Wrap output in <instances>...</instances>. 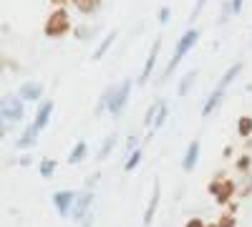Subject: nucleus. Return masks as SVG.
Here are the masks:
<instances>
[{"label": "nucleus", "instance_id": "obj_12", "mask_svg": "<svg viewBox=\"0 0 252 227\" xmlns=\"http://www.w3.org/2000/svg\"><path fill=\"white\" fill-rule=\"evenodd\" d=\"M199 141L194 139L192 144H189V147H187V154H184V159H182V169L184 172H192L194 167H197V159H199Z\"/></svg>", "mask_w": 252, "mask_h": 227}, {"label": "nucleus", "instance_id": "obj_17", "mask_svg": "<svg viewBox=\"0 0 252 227\" xmlns=\"http://www.w3.org/2000/svg\"><path fill=\"white\" fill-rule=\"evenodd\" d=\"M35 136H38V129L33 127V124H31V127L23 131V136H20L18 139V149H26V147H33V144H35Z\"/></svg>", "mask_w": 252, "mask_h": 227}, {"label": "nucleus", "instance_id": "obj_24", "mask_svg": "<svg viewBox=\"0 0 252 227\" xmlns=\"http://www.w3.org/2000/svg\"><path fill=\"white\" fill-rule=\"evenodd\" d=\"M194 76H197L194 71H189V73H187V76L182 78V84H179V91H177L179 96H187V91H189V86H192V84H194Z\"/></svg>", "mask_w": 252, "mask_h": 227}, {"label": "nucleus", "instance_id": "obj_15", "mask_svg": "<svg viewBox=\"0 0 252 227\" xmlns=\"http://www.w3.org/2000/svg\"><path fill=\"white\" fill-rule=\"evenodd\" d=\"M71 3H73L83 15H91V13H96V10L101 8V0H71Z\"/></svg>", "mask_w": 252, "mask_h": 227}, {"label": "nucleus", "instance_id": "obj_14", "mask_svg": "<svg viewBox=\"0 0 252 227\" xmlns=\"http://www.w3.org/2000/svg\"><path fill=\"white\" fill-rule=\"evenodd\" d=\"M86 152H89V144L86 141H78L76 147L71 149V154H68V164H81L83 159H86Z\"/></svg>", "mask_w": 252, "mask_h": 227}, {"label": "nucleus", "instance_id": "obj_26", "mask_svg": "<svg viewBox=\"0 0 252 227\" xmlns=\"http://www.w3.org/2000/svg\"><path fill=\"white\" fill-rule=\"evenodd\" d=\"M250 164H252V157H250V154H242V157L237 159L235 167H237V172H240V174H247V172H250Z\"/></svg>", "mask_w": 252, "mask_h": 227}, {"label": "nucleus", "instance_id": "obj_25", "mask_svg": "<svg viewBox=\"0 0 252 227\" xmlns=\"http://www.w3.org/2000/svg\"><path fill=\"white\" fill-rule=\"evenodd\" d=\"M217 225L220 227H237V217H235V212H222V217L217 220Z\"/></svg>", "mask_w": 252, "mask_h": 227}, {"label": "nucleus", "instance_id": "obj_2", "mask_svg": "<svg viewBox=\"0 0 252 227\" xmlns=\"http://www.w3.org/2000/svg\"><path fill=\"white\" fill-rule=\"evenodd\" d=\"M207 192L217 199V204H229L237 192V184H235V179H224V174H220L217 179L207 184Z\"/></svg>", "mask_w": 252, "mask_h": 227}, {"label": "nucleus", "instance_id": "obj_30", "mask_svg": "<svg viewBox=\"0 0 252 227\" xmlns=\"http://www.w3.org/2000/svg\"><path fill=\"white\" fill-rule=\"evenodd\" d=\"M204 3H207V0H197V5H194V10H192V18H197V15L202 13V8H204Z\"/></svg>", "mask_w": 252, "mask_h": 227}, {"label": "nucleus", "instance_id": "obj_31", "mask_svg": "<svg viewBox=\"0 0 252 227\" xmlns=\"http://www.w3.org/2000/svg\"><path fill=\"white\" fill-rule=\"evenodd\" d=\"M242 3H245V0H232V5H229V8H232V13H240L242 10Z\"/></svg>", "mask_w": 252, "mask_h": 227}, {"label": "nucleus", "instance_id": "obj_8", "mask_svg": "<svg viewBox=\"0 0 252 227\" xmlns=\"http://www.w3.org/2000/svg\"><path fill=\"white\" fill-rule=\"evenodd\" d=\"M91 199H94V192H91V190H83V192H78L71 217H73V220H86V212H89V207H91Z\"/></svg>", "mask_w": 252, "mask_h": 227}, {"label": "nucleus", "instance_id": "obj_22", "mask_svg": "<svg viewBox=\"0 0 252 227\" xmlns=\"http://www.w3.org/2000/svg\"><path fill=\"white\" fill-rule=\"evenodd\" d=\"M141 154H144V152H141V147H139L136 152H131V154H129V159H126V164H124V172H134V169L139 167V162H141Z\"/></svg>", "mask_w": 252, "mask_h": 227}, {"label": "nucleus", "instance_id": "obj_35", "mask_svg": "<svg viewBox=\"0 0 252 227\" xmlns=\"http://www.w3.org/2000/svg\"><path fill=\"white\" fill-rule=\"evenodd\" d=\"M81 227H91V220H86V222H83Z\"/></svg>", "mask_w": 252, "mask_h": 227}, {"label": "nucleus", "instance_id": "obj_29", "mask_svg": "<svg viewBox=\"0 0 252 227\" xmlns=\"http://www.w3.org/2000/svg\"><path fill=\"white\" fill-rule=\"evenodd\" d=\"M184 227H207V222H202L199 217H192V220H189Z\"/></svg>", "mask_w": 252, "mask_h": 227}, {"label": "nucleus", "instance_id": "obj_18", "mask_svg": "<svg viewBox=\"0 0 252 227\" xmlns=\"http://www.w3.org/2000/svg\"><path fill=\"white\" fill-rule=\"evenodd\" d=\"M161 106H164V101H152V106L149 109H146V116H144V124H146V127H149L152 129V124H154V119L159 116V111H161Z\"/></svg>", "mask_w": 252, "mask_h": 227}, {"label": "nucleus", "instance_id": "obj_32", "mask_svg": "<svg viewBox=\"0 0 252 227\" xmlns=\"http://www.w3.org/2000/svg\"><path fill=\"white\" fill-rule=\"evenodd\" d=\"M96 179H98V174H94V177H89V179H86V184H89V187H94V184H96Z\"/></svg>", "mask_w": 252, "mask_h": 227}, {"label": "nucleus", "instance_id": "obj_6", "mask_svg": "<svg viewBox=\"0 0 252 227\" xmlns=\"http://www.w3.org/2000/svg\"><path fill=\"white\" fill-rule=\"evenodd\" d=\"M23 119V98L20 96H5L3 98V124Z\"/></svg>", "mask_w": 252, "mask_h": 227}, {"label": "nucleus", "instance_id": "obj_20", "mask_svg": "<svg viewBox=\"0 0 252 227\" xmlns=\"http://www.w3.org/2000/svg\"><path fill=\"white\" fill-rule=\"evenodd\" d=\"M237 134L242 136V139H247V136H252V116H240V121H237Z\"/></svg>", "mask_w": 252, "mask_h": 227}, {"label": "nucleus", "instance_id": "obj_28", "mask_svg": "<svg viewBox=\"0 0 252 227\" xmlns=\"http://www.w3.org/2000/svg\"><path fill=\"white\" fill-rule=\"evenodd\" d=\"M252 192V177H247V184H245V187L240 190V197H247Z\"/></svg>", "mask_w": 252, "mask_h": 227}, {"label": "nucleus", "instance_id": "obj_13", "mask_svg": "<svg viewBox=\"0 0 252 227\" xmlns=\"http://www.w3.org/2000/svg\"><path fill=\"white\" fill-rule=\"evenodd\" d=\"M240 71H242V64L229 66V68L224 71V76L220 78V84H217V89H215V91H222V94H224V91H227V86H229V84H232V81L237 78V73H240Z\"/></svg>", "mask_w": 252, "mask_h": 227}, {"label": "nucleus", "instance_id": "obj_16", "mask_svg": "<svg viewBox=\"0 0 252 227\" xmlns=\"http://www.w3.org/2000/svg\"><path fill=\"white\" fill-rule=\"evenodd\" d=\"M222 96H224L222 91H212V96H209V98H207V104L202 106V116H204V119H207L209 114H212V111H215L217 106H220V101H222Z\"/></svg>", "mask_w": 252, "mask_h": 227}, {"label": "nucleus", "instance_id": "obj_1", "mask_svg": "<svg viewBox=\"0 0 252 227\" xmlns=\"http://www.w3.org/2000/svg\"><path fill=\"white\" fill-rule=\"evenodd\" d=\"M197 38H199V31L197 28H189V31H184V35L179 38V43H177V48H174V56L169 58V64H166V68H164V73H161V78H166L177 66H179V61L192 51V46L197 43Z\"/></svg>", "mask_w": 252, "mask_h": 227}, {"label": "nucleus", "instance_id": "obj_4", "mask_svg": "<svg viewBox=\"0 0 252 227\" xmlns=\"http://www.w3.org/2000/svg\"><path fill=\"white\" fill-rule=\"evenodd\" d=\"M131 78H126V81H121V84L116 86V89H111L109 91V114L111 116H116V114H121L124 111V106H126V101H129V96H131Z\"/></svg>", "mask_w": 252, "mask_h": 227}, {"label": "nucleus", "instance_id": "obj_7", "mask_svg": "<svg viewBox=\"0 0 252 227\" xmlns=\"http://www.w3.org/2000/svg\"><path fill=\"white\" fill-rule=\"evenodd\" d=\"M159 199H161V182L154 179V187H152V199L149 204H146V210H144V227H152L154 222V215H157V207H159Z\"/></svg>", "mask_w": 252, "mask_h": 227}, {"label": "nucleus", "instance_id": "obj_34", "mask_svg": "<svg viewBox=\"0 0 252 227\" xmlns=\"http://www.w3.org/2000/svg\"><path fill=\"white\" fill-rule=\"evenodd\" d=\"M51 3H53V5H58V8H63V5H66V0H51Z\"/></svg>", "mask_w": 252, "mask_h": 227}, {"label": "nucleus", "instance_id": "obj_5", "mask_svg": "<svg viewBox=\"0 0 252 227\" xmlns=\"http://www.w3.org/2000/svg\"><path fill=\"white\" fill-rule=\"evenodd\" d=\"M76 197H78V192H73V190H58V192L53 195V207H56V212H58L61 217H71L73 204H76Z\"/></svg>", "mask_w": 252, "mask_h": 227}, {"label": "nucleus", "instance_id": "obj_33", "mask_svg": "<svg viewBox=\"0 0 252 227\" xmlns=\"http://www.w3.org/2000/svg\"><path fill=\"white\" fill-rule=\"evenodd\" d=\"M20 164H23V167H28V164H31V157L26 154V157H20Z\"/></svg>", "mask_w": 252, "mask_h": 227}, {"label": "nucleus", "instance_id": "obj_10", "mask_svg": "<svg viewBox=\"0 0 252 227\" xmlns=\"http://www.w3.org/2000/svg\"><path fill=\"white\" fill-rule=\"evenodd\" d=\"M51 114H53V101H43L40 109H38V114H35V119H33V127L38 131H43L48 127V121H51Z\"/></svg>", "mask_w": 252, "mask_h": 227}, {"label": "nucleus", "instance_id": "obj_21", "mask_svg": "<svg viewBox=\"0 0 252 227\" xmlns=\"http://www.w3.org/2000/svg\"><path fill=\"white\" fill-rule=\"evenodd\" d=\"M116 147V136L111 134V136H106V139H103V144H101V149H98V162H103V159H106L109 157V152Z\"/></svg>", "mask_w": 252, "mask_h": 227}, {"label": "nucleus", "instance_id": "obj_9", "mask_svg": "<svg viewBox=\"0 0 252 227\" xmlns=\"http://www.w3.org/2000/svg\"><path fill=\"white\" fill-rule=\"evenodd\" d=\"M159 48H161V38H154V46L149 51V58H146V64H144V71H141V78H139V84H146L152 76V68L157 64V56H159Z\"/></svg>", "mask_w": 252, "mask_h": 227}, {"label": "nucleus", "instance_id": "obj_27", "mask_svg": "<svg viewBox=\"0 0 252 227\" xmlns=\"http://www.w3.org/2000/svg\"><path fill=\"white\" fill-rule=\"evenodd\" d=\"M159 23H161V26H166V23H169V8H166V5L159 10Z\"/></svg>", "mask_w": 252, "mask_h": 227}, {"label": "nucleus", "instance_id": "obj_23", "mask_svg": "<svg viewBox=\"0 0 252 227\" xmlns=\"http://www.w3.org/2000/svg\"><path fill=\"white\" fill-rule=\"evenodd\" d=\"M53 172H56V162L53 159H43V162H40V177H43V179H51Z\"/></svg>", "mask_w": 252, "mask_h": 227}, {"label": "nucleus", "instance_id": "obj_11", "mask_svg": "<svg viewBox=\"0 0 252 227\" xmlns=\"http://www.w3.org/2000/svg\"><path fill=\"white\" fill-rule=\"evenodd\" d=\"M18 96L23 101H38L40 96H43V84H38V81H28V84L20 86Z\"/></svg>", "mask_w": 252, "mask_h": 227}, {"label": "nucleus", "instance_id": "obj_3", "mask_svg": "<svg viewBox=\"0 0 252 227\" xmlns=\"http://www.w3.org/2000/svg\"><path fill=\"white\" fill-rule=\"evenodd\" d=\"M68 31H71V18H68V13L63 10V8H56V10L48 15V20H46L43 33H46L48 38H61V35H66Z\"/></svg>", "mask_w": 252, "mask_h": 227}, {"label": "nucleus", "instance_id": "obj_36", "mask_svg": "<svg viewBox=\"0 0 252 227\" xmlns=\"http://www.w3.org/2000/svg\"><path fill=\"white\" fill-rule=\"evenodd\" d=\"M207 227H220V225H217V222H209V225H207Z\"/></svg>", "mask_w": 252, "mask_h": 227}, {"label": "nucleus", "instance_id": "obj_19", "mask_svg": "<svg viewBox=\"0 0 252 227\" xmlns=\"http://www.w3.org/2000/svg\"><path fill=\"white\" fill-rule=\"evenodd\" d=\"M114 38H116V31H111V33H109L106 38H103V40H101V46H98V48L94 51V61H98V58H103V53H106V51L111 48V43H114Z\"/></svg>", "mask_w": 252, "mask_h": 227}]
</instances>
